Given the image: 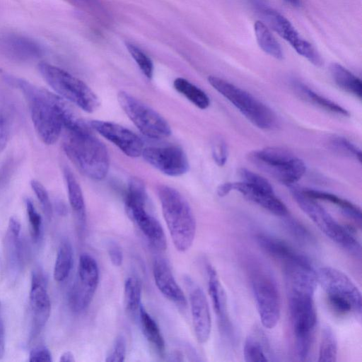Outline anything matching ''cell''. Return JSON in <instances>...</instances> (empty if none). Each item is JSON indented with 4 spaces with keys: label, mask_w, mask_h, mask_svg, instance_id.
I'll return each mask as SVG.
<instances>
[{
    "label": "cell",
    "mask_w": 362,
    "mask_h": 362,
    "mask_svg": "<svg viewBox=\"0 0 362 362\" xmlns=\"http://www.w3.org/2000/svg\"><path fill=\"white\" fill-rule=\"evenodd\" d=\"M4 78L24 95L35 130L44 144H54L64 128L73 129L84 122L69 102L57 94L21 78L7 74Z\"/></svg>",
    "instance_id": "1"
},
{
    "label": "cell",
    "mask_w": 362,
    "mask_h": 362,
    "mask_svg": "<svg viewBox=\"0 0 362 362\" xmlns=\"http://www.w3.org/2000/svg\"><path fill=\"white\" fill-rule=\"evenodd\" d=\"M64 151L84 175L93 180H103L109 170L110 156L105 146L92 133L90 126L66 130Z\"/></svg>",
    "instance_id": "2"
},
{
    "label": "cell",
    "mask_w": 362,
    "mask_h": 362,
    "mask_svg": "<svg viewBox=\"0 0 362 362\" xmlns=\"http://www.w3.org/2000/svg\"><path fill=\"white\" fill-rule=\"evenodd\" d=\"M163 216L171 240L177 250L185 252L193 244L196 234V219L185 198L168 185L158 187Z\"/></svg>",
    "instance_id": "3"
},
{
    "label": "cell",
    "mask_w": 362,
    "mask_h": 362,
    "mask_svg": "<svg viewBox=\"0 0 362 362\" xmlns=\"http://www.w3.org/2000/svg\"><path fill=\"white\" fill-rule=\"evenodd\" d=\"M287 291L296 353L300 361H305L310 354L317 325L315 291L291 286H287Z\"/></svg>",
    "instance_id": "4"
},
{
    "label": "cell",
    "mask_w": 362,
    "mask_h": 362,
    "mask_svg": "<svg viewBox=\"0 0 362 362\" xmlns=\"http://www.w3.org/2000/svg\"><path fill=\"white\" fill-rule=\"evenodd\" d=\"M289 187L299 207L320 231L350 255L360 259L361 244L351 228L339 224L315 199L306 195L303 189L294 185Z\"/></svg>",
    "instance_id": "5"
},
{
    "label": "cell",
    "mask_w": 362,
    "mask_h": 362,
    "mask_svg": "<svg viewBox=\"0 0 362 362\" xmlns=\"http://www.w3.org/2000/svg\"><path fill=\"white\" fill-rule=\"evenodd\" d=\"M317 283L323 288L329 305L340 315L361 317L362 298L361 291L343 272L331 267L318 269Z\"/></svg>",
    "instance_id": "6"
},
{
    "label": "cell",
    "mask_w": 362,
    "mask_h": 362,
    "mask_svg": "<svg viewBox=\"0 0 362 362\" xmlns=\"http://www.w3.org/2000/svg\"><path fill=\"white\" fill-rule=\"evenodd\" d=\"M147 201L144 182L139 178H132L124 200L127 214L153 247L165 250L167 240L164 230L160 222L146 210Z\"/></svg>",
    "instance_id": "7"
},
{
    "label": "cell",
    "mask_w": 362,
    "mask_h": 362,
    "mask_svg": "<svg viewBox=\"0 0 362 362\" xmlns=\"http://www.w3.org/2000/svg\"><path fill=\"white\" fill-rule=\"evenodd\" d=\"M38 69L46 83L62 98L87 112H93L98 107V97L79 78L46 62L40 63Z\"/></svg>",
    "instance_id": "8"
},
{
    "label": "cell",
    "mask_w": 362,
    "mask_h": 362,
    "mask_svg": "<svg viewBox=\"0 0 362 362\" xmlns=\"http://www.w3.org/2000/svg\"><path fill=\"white\" fill-rule=\"evenodd\" d=\"M208 81L257 127L267 130L276 126L274 111L250 93L217 76H209Z\"/></svg>",
    "instance_id": "9"
},
{
    "label": "cell",
    "mask_w": 362,
    "mask_h": 362,
    "mask_svg": "<svg viewBox=\"0 0 362 362\" xmlns=\"http://www.w3.org/2000/svg\"><path fill=\"white\" fill-rule=\"evenodd\" d=\"M247 158L259 170L289 187L294 185L305 172V165L301 159L278 147L251 151Z\"/></svg>",
    "instance_id": "10"
},
{
    "label": "cell",
    "mask_w": 362,
    "mask_h": 362,
    "mask_svg": "<svg viewBox=\"0 0 362 362\" xmlns=\"http://www.w3.org/2000/svg\"><path fill=\"white\" fill-rule=\"evenodd\" d=\"M117 100L133 124L146 136L162 139L171 134L167 120L148 105L124 91L118 93Z\"/></svg>",
    "instance_id": "11"
},
{
    "label": "cell",
    "mask_w": 362,
    "mask_h": 362,
    "mask_svg": "<svg viewBox=\"0 0 362 362\" xmlns=\"http://www.w3.org/2000/svg\"><path fill=\"white\" fill-rule=\"evenodd\" d=\"M251 284L261 322L264 327L272 329L281 315V299L276 282L267 272L257 269L252 272Z\"/></svg>",
    "instance_id": "12"
},
{
    "label": "cell",
    "mask_w": 362,
    "mask_h": 362,
    "mask_svg": "<svg viewBox=\"0 0 362 362\" xmlns=\"http://www.w3.org/2000/svg\"><path fill=\"white\" fill-rule=\"evenodd\" d=\"M76 277L69 290L68 302L71 310L79 313L90 304L99 283L98 266L90 255H80Z\"/></svg>",
    "instance_id": "13"
},
{
    "label": "cell",
    "mask_w": 362,
    "mask_h": 362,
    "mask_svg": "<svg viewBox=\"0 0 362 362\" xmlns=\"http://www.w3.org/2000/svg\"><path fill=\"white\" fill-rule=\"evenodd\" d=\"M217 194L225 197L235 190L247 199L279 216H286L288 211L286 205L274 194L273 188H264L243 181L225 182L217 188Z\"/></svg>",
    "instance_id": "14"
},
{
    "label": "cell",
    "mask_w": 362,
    "mask_h": 362,
    "mask_svg": "<svg viewBox=\"0 0 362 362\" xmlns=\"http://www.w3.org/2000/svg\"><path fill=\"white\" fill-rule=\"evenodd\" d=\"M264 16L270 27L288 42L296 52L315 66H321L322 59L316 49L302 38L291 23L272 8L264 9Z\"/></svg>",
    "instance_id": "15"
},
{
    "label": "cell",
    "mask_w": 362,
    "mask_h": 362,
    "mask_svg": "<svg viewBox=\"0 0 362 362\" xmlns=\"http://www.w3.org/2000/svg\"><path fill=\"white\" fill-rule=\"evenodd\" d=\"M141 155L148 164L168 176H180L189 170L187 156L179 146L147 147Z\"/></svg>",
    "instance_id": "16"
},
{
    "label": "cell",
    "mask_w": 362,
    "mask_h": 362,
    "mask_svg": "<svg viewBox=\"0 0 362 362\" xmlns=\"http://www.w3.org/2000/svg\"><path fill=\"white\" fill-rule=\"evenodd\" d=\"M90 127L117 146L125 155L136 158L142 154L144 144L130 129L112 122L92 120Z\"/></svg>",
    "instance_id": "17"
},
{
    "label": "cell",
    "mask_w": 362,
    "mask_h": 362,
    "mask_svg": "<svg viewBox=\"0 0 362 362\" xmlns=\"http://www.w3.org/2000/svg\"><path fill=\"white\" fill-rule=\"evenodd\" d=\"M192 325L197 341L206 342L211 331V318L206 295L191 279H187Z\"/></svg>",
    "instance_id": "18"
},
{
    "label": "cell",
    "mask_w": 362,
    "mask_h": 362,
    "mask_svg": "<svg viewBox=\"0 0 362 362\" xmlns=\"http://www.w3.org/2000/svg\"><path fill=\"white\" fill-rule=\"evenodd\" d=\"M206 271L208 291L218 320L220 333L231 341L233 338V329L228 310L226 293L216 269L211 264H207Z\"/></svg>",
    "instance_id": "19"
},
{
    "label": "cell",
    "mask_w": 362,
    "mask_h": 362,
    "mask_svg": "<svg viewBox=\"0 0 362 362\" xmlns=\"http://www.w3.org/2000/svg\"><path fill=\"white\" fill-rule=\"evenodd\" d=\"M45 283L42 274L38 272L33 273L30 290V305L34 335L37 334L44 328L51 313V303Z\"/></svg>",
    "instance_id": "20"
},
{
    "label": "cell",
    "mask_w": 362,
    "mask_h": 362,
    "mask_svg": "<svg viewBox=\"0 0 362 362\" xmlns=\"http://www.w3.org/2000/svg\"><path fill=\"white\" fill-rule=\"evenodd\" d=\"M153 274L156 286L167 299L179 307H186L187 302L185 296L164 259H157L154 261Z\"/></svg>",
    "instance_id": "21"
},
{
    "label": "cell",
    "mask_w": 362,
    "mask_h": 362,
    "mask_svg": "<svg viewBox=\"0 0 362 362\" xmlns=\"http://www.w3.org/2000/svg\"><path fill=\"white\" fill-rule=\"evenodd\" d=\"M243 354L245 361L247 362H265L271 360L269 344L262 329L257 327L247 335Z\"/></svg>",
    "instance_id": "22"
},
{
    "label": "cell",
    "mask_w": 362,
    "mask_h": 362,
    "mask_svg": "<svg viewBox=\"0 0 362 362\" xmlns=\"http://www.w3.org/2000/svg\"><path fill=\"white\" fill-rule=\"evenodd\" d=\"M63 174L66 182L69 202L77 221L83 226L86 221V205L82 189L72 171L64 166Z\"/></svg>",
    "instance_id": "23"
},
{
    "label": "cell",
    "mask_w": 362,
    "mask_h": 362,
    "mask_svg": "<svg viewBox=\"0 0 362 362\" xmlns=\"http://www.w3.org/2000/svg\"><path fill=\"white\" fill-rule=\"evenodd\" d=\"M295 93L300 98L334 115L348 117L349 112L337 103L317 94L306 85L299 81L293 83Z\"/></svg>",
    "instance_id": "24"
},
{
    "label": "cell",
    "mask_w": 362,
    "mask_h": 362,
    "mask_svg": "<svg viewBox=\"0 0 362 362\" xmlns=\"http://www.w3.org/2000/svg\"><path fill=\"white\" fill-rule=\"evenodd\" d=\"M303 191L306 195L315 200L325 201L334 204L346 216L352 219L361 227V211L356 204L329 192L310 189H304Z\"/></svg>",
    "instance_id": "25"
},
{
    "label": "cell",
    "mask_w": 362,
    "mask_h": 362,
    "mask_svg": "<svg viewBox=\"0 0 362 362\" xmlns=\"http://www.w3.org/2000/svg\"><path fill=\"white\" fill-rule=\"evenodd\" d=\"M330 73L334 83L343 90L358 99L362 95V83L359 78L337 63L330 66Z\"/></svg>",
    "instance_id": "26"
},
{
    "label": "cell",
    "mask_w": 362,
    "mask_h": 362,
    "mask_svg": "<svg viewBox=\"0 0 362 362\" xmlns=\"http://www.w3.org/2000/svg\"><path fill=\"white\" fill-rule=\"evenodd\" d=\"M254 31L258 45L265 53L276 59H283L280 44L264 23L257 21L254 24Z\"/></svg>",
    "instance_id": "27"
},
{
    "label": "cell",
    "mask_w": 362,
    "mask_h": 362,
    "mask_svg": "<svg viewBox=\"0 0 362 362\" xmlns=\"http://www.w3.org/2000/svg\"><path fill=\"white\" fill-rule=\"evenodd\" d=\"M74 264V252L68 240L61 243L57 253L53 276L56 281L62 282L69 275Z\"/></svg>",
    "instance_id": "28"
},
{
    "label": "cell",
    "mask_w": 362,
    "mask_h": 362,
    "mask_svg": "<svg viewBox=\"0 0 362 362\" xmlns=\"http://www.w3.org/2000/svg\"><path fill=\"white\" fill-rule=\"evenodd\" d=\"M141 283L136 277L129 276L124 283V301L127 313L132 317L139 316L141 304Z\"/></svg>",
    "instance_id": "29"
},
{
    "label": "cell",
    "mask_w": 362,
    "mask_h": 362,
    "mask_svg": "<svg viewBox=\"0 0 362 362\" xmlns=\"http://www.w3.org/2000/svg\"><path fill=\"white\" fill-rule=\"evenodd\" d=\"M139 319L143 334L148 341L153 346L158 352H164L165 344L160 328L154 319L143 306L139 311Z\"/></svg>",
    "instance_id": "30"
},
{
    "label": "cell",
    "mask_w": 362,
    "mask_h": 362,
    "mask_svg": "<svg viewBox=\"0 0 362 362\" xmlns=\"http://www.w3.org/2000/svg\"><path fill=\"white\" fill-rule=\"evenodd\" d=\"M173 86L178 93L184 95L198 108L205 110L209 106L210 99L206 93L187 79L175 78Z\"/></svg>",
    "instance_id": "31"
},
{
    "label": "cell",
    "mask_w": 362,
    "mask_h": 362,
    "mask_svg": "<svg viewBox=\"0 0 362 362\" xmlns=\"http://www.w3.org/2000/svg\"><path fill=\"white\" fill-rule=\"evenodd\" d=\"M337 337L332 329L326 325L322 330L318 361L334 362L337 361Z\"/></svg>",
    "instance_id": "32"
},
{
    "label": "cell",
    "mask_w": 362,
    "mask_h": 362,
    "mask_svg": "<svg viewBox=\"0 0 362 362\" xmlns=\"http://www.w3.org/2000/svg\"><path fill=\"white\" fill-rule=\"evenodd\" d=\"M329 146L332 149L340 154L347 156L361 161V151L354 143L342 136H334L329 141Z\"/></svg>",
    "instance_id": "33"
},
{
    "label": "cell",
    "mask_w": 362,
    "mask_h": 362,
    "mask_svg": "<svg viewBox=\"0 0 362 362\" xmlns=\"http://www.w3.org/2000/svg\"><path fill=\"white\" fill-rule=\"evenodd\" d=\"M126 47L142 73L148 78H151L153 75V64L151 58L134 44L127 42Z\"/></svg>",
    "instance_id": "34"
},
{
    "label": "cell",
    "mask_w": 362,
    "mask_h": 362,
    "mask_svg": "<svg viewBox=\"0 0 362 362\" xmlns=\"http://www.w3.org/2000/svg\"><path fill=\"white\" fill-rule=\"evenodd\" d=\"M8 47L13 48L12 50L16 54H18L23 57H32L39 54L40 49L37 45L28 39L15 37L9 39Z\"/></svg>",
    "instance_id": "35"
},
{
    "label": "cell",
    "mask_w": 362,
    "mask_h": 362,
    "mask_svg": "<svg viewBox=\"0 0 362 362\" xmlns=\"http://www.w3.org/2000/svg\"><path fill=\"white\" fill-rule=\"evenodd\" d=\"M25 204L32 238L35 241H38L42 234V217L37 211L35 205L30 199L27 198L25 200Z\"/></svg>",
    "instance_id": "36"
},
{
    "label": "cell",
    "mask_w": 362,
    "mask_h": 362,
    "mask_svg": "<svg viewBox=\"0 0 362 362\" xmlns=\"http://www.w3.org/2000/svg\"><path fill=\"white\" fill-rule=\"evenodd\" d=\"M30 186L40 203L44 214L50 219L52 215V205L46 188L40 182L34 179L30 181Z\"/></svg>",
    "instance_id": "37"
},
{
    "label": "cell",
    "mask_w": 362,
    "mask_h": 362,
    "mask_svg": "<svg viewBox=\"0 0 362 362\" xmlns=\"http://www.w3.org/2000/svg\"><path fill=\"white\" fill-rule=\"evenodd\" d=\"M127 354V342L122 335L115 337L112 345L107 354L106 362H123Z\"/></svg>",
    "instance_id": "38"
},
{
    "label": "cell",
    "mask_w": 362,
    "mask_h": 362,
    "mask_svg": "<svg viewBox=\"0 0 362 362\" xmlns=\"http://www.w3.org/2000/svg\"><path fill=\"white\" fill-rule=\"evenodd\" d=\"M212 157L217 165L223 166L228 159V146L221 137H216L214 139L211 146Z\"/></svg>",
    "instance_id": "39"
},
{
    "label": "cell",
    "mask_w": 362,
    "mask_h": 362,
    "mask_svg": "<svg viewBox=\"0 0 362 362\" xmlns=\"http://www.w3.org/2000/svg\"><path fill=\"white\" fill-rule=\"evenodd\" d=\"M11 134V122L9 115L0 108V153L6 148Z\"/></svg>",
    "instance_id": "40"
},
{
    "label": "cell",
    "mask_w": 362,
    "mask_h": 362,
    "mask_svg": "<svg viewBox=\"0 0 362 362\" xmlns=\"http://www.w3.org/2000/svg\"><path fill=\"white\" fill-rule=\"evenodd\" d=\"M287 226L298 238L305 242H312V236L309 231H308L307 229L298 221L289 219L287 221Z\"/></svg>",
    "instance_id": "41"
},
{
    "label": "cell",
    "mask_w": 362,
    "mask_h": 362,
    "mask_svg": "<svg viewBox=\"0 0 362 362\" xmlns=\"http://www.w3.org/2000/svg\"><path fill=\"white\" fill-rule=\"evenodd\" d=\"M30 362H51L52 361V354L49 350L45 346H39L33 349L29 356Z\"/></svg>",
    "instance_id": "42"
},
{
    "label": "cell",
    "mask_w": 362,
    "mask_h": 362,
    "mask_svg": "<svg viewBox=\"0 0 362 362\" xmlns=\"http://www.w3.org/2000/svg\"><path fill=\"white\" fill-rule=\"evenodd\" d=\"M107 251L112 264L115 267H120L123 262V253L120 247L117 244L111 243Z\"/></svg>",
    "instance_id": "43"
},
{
    "label": "cell",
    "mask_w": 362,
    "mask_h": 362,
    "mask_svg": "<svg viewBox=\"0 0 362 362\" xmlns=\"http://www.w3.org/2000/svg\"><path fill=\"white\" fill-rule=\"evenodd\" d=\"M5 353V329L4 320L1 315V305L0 303V359H1Z\"/></svg>",
    "instance_id": "44"
},
{
    "label": "cell",
    "mask_w": 362,
    "mask_h": 362,
    "mask_svg": "<svg viewBox=\"0 0 362 362\" xmlns=\"http://www.w3.org/2000/svg\"><path fill=\"white\" fill-rule=\"evenodd\" d=\"M60 362H74L75 361L74 355L71 351H67L64 352L59 358Z\"/></svg>",
    "instance_id": "45"
},
{
    "label": "cell",
    "mask_w": 362,
    "mask_h": 362,
    "mask_svg": "<svg viewBox=\"0 0 362 362\" xmlns=\"http://www.w3.org/2000/svg\"><path fill=\"white\" fill-rule=\"evenodd\" d=\"M287 4L294 7H299L300 6V0H284Z\"/></svg>",
    "instance_id": "46"
}]
</instances>
